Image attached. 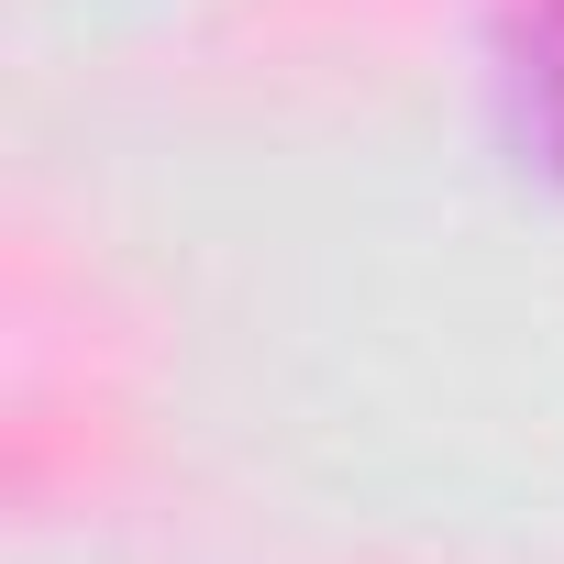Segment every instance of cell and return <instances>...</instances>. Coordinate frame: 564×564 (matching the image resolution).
Masks as SVG:
<instances>
[{
  "label": "cell",
  "instance_id": "1",
  "mask_svg": "<svg viewBox=\"0 0 564 564\" xmlns=\"http://www.w3.org/2000/svg\"><path fill=\"white\" fill-rule=\"evenodd\" d=\"M520 133L564 166V0L520 12Z\"/></svg>",
  "mask_w": 564,
  "mask_h": 564
}]
</instances>
